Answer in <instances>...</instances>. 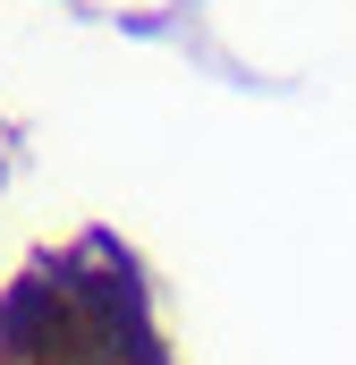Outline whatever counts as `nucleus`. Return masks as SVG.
Returning a JSON list of instances; mask_svg holds the SVG:
<instances>
[{
  "mask_svg": "<svg viewBox=\"0 0 356 365\" xmlns=\"http://www.w3.org/2000/svg\"><path fill=\"white\" fill-rule=\"evenodd\" d=\"M0 365H178L119 230H77L0 280Z\"/></svg>",
  "mask_w": 356,
  "mask_h": 365,
  "instance_id": "obj_1",
  "label": "nucleus"
}]
</instances>
